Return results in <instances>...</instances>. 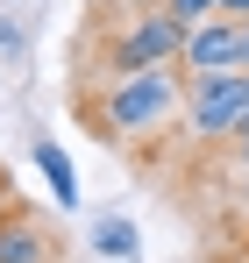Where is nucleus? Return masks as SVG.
Returning <instances> with one entry per match:
<instances>
[{
  "instance_id": "1",
  "label": "nucleus",
  "mask_w": 249,
  "mask_h": 263,
  "mask_svg": "<svg viewBox=\"0 0 249 263\" xmlns=\"http://www.w3.org/2000/svg\"><path fill=\"white\" fill-rule=\"evenodd\" d=\"M171 114H185V71L178 64H150V71H121L114 86L93 100V121L107 142H128V135H157Z\"/></svg>"
},
{
  "instance_id": "2",
  "label": "nucleus",
  "mask_w": 249,
  "mask_h": 263,
  "mask_svg": "<svg viewBox=\"0 0 249 263\" xmlns=\"http://www.w3.org/2000/svg\"><path fill=\"white\" fill-rule=\"evenodd\" d=\"M185 22H171V7L157 0V7H135V14H121L114 29H107V71L121 79V71H150V64H178L185 57Z\"/></svg>"
},
{
  "instance_id": "3",
  "label": "nucleus",
  "mask_w": 249,
  "mask_h": 263,
  "mask_svg": "<svg viewBox=\"0 0 249 263\" xmlns=\"http://www.w3.org/2000/svg\"><path fill=\"white\" fill-rule=\"evenodd\" d=\"M249 121V71H200L185 79V128L200 142H235Z\"/></svg>"
},
{
  "instance_id": "4",
  "label": "nucleus",
  "mask_w": 249,
  "mask_h": 263,
  "mask_svg": "<svg viewBox=\"0 0 249 263\" xmlns=\"http://www.w3.org/2000/svg\"><path fill=\"white\" fill-rule=\"evenodd\" d=\"M178 71H185V79H200V71H242V22H235V14H214V22H200V29L185 36Z\"/></svg>"
},
{
  "instance_id": "5",
  "label": "nucleus",
  "mask_w": 249,
  "mask_h": 263,
  "mask_svg": "<svg viewBox=\"0 0 249 263\" xmlns=\"http://www.w3.org/2000/svg\"><path fill=\"white\" fill-rule=\"evenodd\" d=\"M0 263H57L50 220L29 206H0Z\"/></svg>"
},
{
  "instance_id": "6",
  "label": "nucleus",
  "mask_w": 249,
  "mask_h": 263,
  "mask_svg": "<svg viewBox=\"0 0 249 263\" xmlns=\"http://www.w3.org/2000/svg\"><path fill=\"white\" fill-rule=\"evenodd\" d=\"M36 164L50 178V192H57V206H79V178H72V157L57 149V142H36Z\"/></svg>"
},
{
  "instance_id": "7",
  "label": "nucleus",
  "mask_w": 249,
  "mask_h": 263,
  "mask_svg": "<svg viewBox=\"0 0 249 263\" xmlns=\"http://www.w3.org/2000/svg\"><path fill=\"white\" fill-rule=\"evenodd\" d=\"M93 249H100V256H135V228H128V220H100V228H93Z\"/></svg>"
},
{
  "instance_id": "8",
  "label": "nucleus",
  "mask_w": 249,
  "mask_h": 263,
  "mask_svg": "<svg viewBox=\"0 0 249 263\" xmlns=\"http://www.w3.org/2000/svg\"><path fill=\"white\" fill-rule=\"evenodd\" d=\"M164 7H171V22H185V29H200V22L221 14V0H164Z\"/></svg>"
},
{
  "instance_id": "9",
  "label": "nucleus",
  "mask_w": 249,
  "mask_h": 263,
  "mask_svg": "<svg viewBox=\"0 0 249 263\" xmlns=\"http://www.w3.org/2000/svg\"><path fill=\"white\" fill-rule=\"evenodd\" d=\"M221 14H235V22H249V0H221Z\"/></svg>"
},
{
  "instance_id": "10",
  "label": "nucleus",
  "mask_w": 249,
  "mask_h": 263,
  "mask_svg": "<svg viewBox=\"0 0 249 263\" xmlns=\"http://www.w3.org/2000/svg\"><path fill=\"white\" fill-rule=\"evenodd\" d=\"M235 157H242V164H249V121H242V128H235Z\"/></svg>"
},
{
  "instance_id": "11",
  "label": "nucleus",
  "mask_w": 249,
  "mask_h": 263,
  "mask_svg": "<svg viewBox=\"0 0 249 263\" xmlns=\"http://www.w3.org/2000/svg\"><path fill=\"white\" fill-rule=\"evenodd\" d=\"M0 50H14V22H0Z\"/></svg>"
},
{
  "instance_id": "12",
  "label": "nucleus",
  "mask_w": 249,
  "mask_h": 263,
  "mask_svg": "<svg viewBox=\"0 0 249 263\" xmlns=\"http://www.w3.org/2000/svg\"><path fill=\"white\" fill-rule=\"evenodd\" d=\"M114 7H121V14H135V7H157V0H114Z\"/></svg>"
},
{
  "instance_id": "13",
  "label": "nucleus",
  "mask_w": 249,
  "mask_h": 263,
  "mask_svg": "<svg viewBox=\"0 0 249 263\" xmlns=\"http://www.w3.org/2000/svg\"><path fill=\"white\" fill-rule=\"evenodd\" d=\"M242 71H249V22H242Z\"/></svg>"
},
{
  "instance_id": "14",
  "label": "nucleus",
  "mask_w": 249,
  "mask_h": 263,
  "mask_svg": "<svg viewBox=\"0 0 249 263\" xmlns=\"http://www.w3.org/2000/svg\"><path fill=\"white\" fill-rule=\"evenodd\" d=\"M0 192H7V171H0ZM0 206H7V199H0Z\"/></svg>"
},
{
  "instance_id": "15",
  "label": "nucleus",
  "mask_w": 249,
  "mask_h": 263,
  "mask_svg": "<svg viewBox=\"0 0 249 263\" xmlns=\"http://www.w3.org/2000/svg\"><path fill=\"white\" fill-rule=\"evenodd\" d=\"M242 256H249V249H242Z\"/></svg>"
}]
</instances>
